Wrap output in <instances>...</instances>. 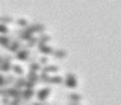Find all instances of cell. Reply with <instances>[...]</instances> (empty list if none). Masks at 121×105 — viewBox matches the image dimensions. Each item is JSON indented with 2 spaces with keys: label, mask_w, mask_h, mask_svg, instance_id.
<instances>
[{
  "label": "cell",
  "mask_w": 121,
  "mask_h": 105,
  "mask_svg": "<svg viewBox=\"0 0 121 105\" xmlns=\"http://www.w3.org/2000/svg\"><path fill=\"white\" fill-rule=\"evenodd\" d=\"M33 95H35V90H33V88H23V90H21V95H20V97H21V100H23V102H26V104H27L29 100L33 97Z\"/></svg>",
  "instance_id": "cell-7"
},
{
  "label": "cell",
  "mask_w": 121,
  "mask_h": 105,
  "mask_svg": "<svg viewBox=\"0 0 121 105\" xmlns=\"http://www.w3.org/2000/svg\"><path fill=\"white\" fill-rule=\"evenodd\" d=\"M29 61H30V64H29V70H30V72H36V73H38V70H41L39 62H38L36 59H32V58H30Z\"/></svg>",
  "instance_id": "cell-18"
},
{
  "label": "cell",
  "mask_w": 121,
  "mask_h": 105,
  "mask_svg": "<svg viewBox=\"0 0 121 105\" xmlns=\"http://www.w3.org/2000/svg\"><path fill=\"white\" fill-rule=\"evenodd\" d=\"M52 55H53L56 59H64V58L67 57V50H65V49H55Z\"/></svg>",
  "instance_id": "cell-17"
},
{
  "label": "cell",
  "mask_w": 121,
  "mask_h": 105,
  "mask_svg": "<svg viewBox=\"0 0 121 105\" xmlns=\"http://www.w3.org/2000/svg\"><path fill=\"white\" fill-rule=\"evenodd\" d=\"M27 29H29L32 33L36 32V33H39V35H41V33H44V31H45V24H43V23H36V21H35V23H30V24L27 26Z\"/></svg>",
  "instance_id": "cell-6"
},
{
  "label": "cell",
  "mask_w": 121,
  "mask_h": 105,
  "mask_svg": "<svg viewBox=\"0 0 121 105\" xmlns=\"http://www.w3.org/2000/svg\"><path fill=\"white\" fill-rule=\"evenodd\" d=\"M21 105H27V104H26V102H23V104H21Z\"/></svg>",
  "instance_id": "cell-33"
},
{
  "label": "cell",
  "mask_w": 121,
  "mask_h": 105,
  "mask_svg": "<svg viewBox=\"0 0 121 105\" xmlns=\"http://www.w3.org/2000/svg\"><path fill=\"white\" fill-rule=\"evenodd\" d=\"M21 97H15V99H11L9 100V105H21Z\"/></svg>",
  "instance_id": "cell-28"
},
{
  "label": "cell",
  "mask_w": 121,
  "mask_h": 105,
  "mask_svg": "<svg viewBox=\"0 0 121 105\" xmlns=\"http://www.w3.org/2000/svg\"><path fill=\"white\" fill-rule=\"evenodd\" d=\"M14 58H17L18 61H29V59H30V52H29V49L26 47V46H23L20 50L15 53Z\"/></svg>",
  "instance_id": "cell-3"
},
{
  "label": "cell",
  "mask_w": 121,
  "mask_h": 105,
  "mask_svg": "<svg viewBox=\"0 0 121 105\" xmlns=\"http://www.w3.org/2000/svg\"><path fill=\"white\" fill-rule=\"evenodd\" d=\"M0 35H9V29H8L6 24L0 23Z\"/></svg>",
  "instance_id": "cell-26"
},
{
  "label": "cell",
  "mask_w": 121,
  "mask_h": 105,
  "mask_svg": "<svg viewBox=\"0 0 121 105\" xmlns=\"http://www.w3.org/2000/svg\"><path fill=\"white\" fill-rule=\"evenodd\" d=\"M11 41H12V38H11L9 35H0V46H2V47L8 49V46H9Z\"/></svg>",
  "instance_id": "cell-19"
},
{
  "label": "cell",
  "mask_w": 121,
  "mask_h": 105,
  "mask_svg": "<svg viewBox=\"0 0 121 105\" xmlns=\"http://www.w3.org/2000/svg\"><path fill=\"white\" fill-rule=\"evenodd\" d=\"M26 79L33 82V84H38V82H39V75H38L36 72H30L29 70V73L26 75Z\"/></svg>",
  "instance_id": "cell-16"
},
{
  "label": "cell",
  "mask_w": 121,
  "mask_h": 105,
  "mask_svg": "<svg viewBox=\"0 0 121 105\" xmlns=\"http://www.w3.org/2000/svg\"><path fill=\"white\" fill-rule=\"evenodd\" d=\"M38 62H39V66H41V67L47 66V64H48V57H41L39 59H38Z\"/></svg>",
  "instance_id": "cell-27"
},
{
  "label": "cell",
  "mask_w": 121,
  "mask_h": 105,
  "mask_svg": "<svg viewBox=\"0 0 121 105\" xmlns=\"http://www.w3.org/2000/svg\"><path fill=\"white\" fill-rule=\"evenodd\" d=\"M41 70H43L44 73H58V70H59V67L58 66H55V64H47V66H44V67H41Z\"/></svg>",
  "instance_id": "cell-13"
},
{
  "label": "cell",
  "mask_w": 121,
  "mask_h": 105,
  "mask_svg": "<svg viewBox=\"0 0 121 105\" xmlns=\"http://www.w3.org/2000/svg\"><path fill=\"white\" fill-rule=\"evenodd\" d=\"M68 102H76V104H80L82 102V95H79V93H68Z\"/></svg>",
  "instance_id": "cell-15"
},
{
  "label": "cell",
  "mask_w": 121,
  "mask_h": 105,
  "mask_svg": "<svg viewBox=\"0 0 121 105\" xmlns=\"http://www.w3.org/2000/svg\"><path fill=\"white\" fill-rule=\"evenodd\" d=\"M38 47V52H39L41 55H44V57H48V55H52L53 53V49L52 46H48V44H43V46H36Z\"/></svg>",
  "instance_id": "cell-10"
},
{
  "label": "cell",
  "mask_w": 121,
  "mask_h": 105,
  "mask_svg": "<svg viewBox=\"0 0 121 105\" xmlns=\"http://www.w3.org/2000/svg\"><path fill=\"white\" fill-rule=\"evenodd\" d=\"M64 84H65L67 88L76 90L77 88V76H76L73 72H68L65 76H64Z\"/></svg>",
  "instance_id": "cell-1"
},
{
  "label": "cell",
  "mask_w": 121,
  "mask_h": 105,
  "mask_svg": "<svg viewBox=\"0 0 121 105\" xmlns=\"http://www.w3.org/2000/svg\"><path fill=\"white\" fill-rule=\"evenodd\" d=\"M68 105H80V104H76V102H68Z\"/></svg>",
  "instance_id": "cell-31"
},
{
  "label": "cell",
  "mask_w": 121,
  "mask_h": 105,
  "mask_svg": "<svg viewBox=\"0 0 121 105\" xmlns=\"http://www.w3.org/2000/svg\"><path fill=\"white\" fill-rule=\"evenodd\" d=\"M11 70H12V73L18 75V76H23V75H24V70H23V67H21L20 64H12Z\"/></svg>",
  "instance_id": "cell-20"
},
{
  "label": "cell",
  "mask_w": 121,
  "mask_h": 105,
  "mask_svg": "<svg viewBox=\"0 0 121 105\" xmlns=\"http://www.w3.org/2000/svg\"><path fill=\"white\" fill-rule=\"evenodd\" d=\"M24 84H26V78L24 76H18V78H15L12 87L17 88V90H23V88H24Z\"/></svg>",
  "instance_id": "cell-12"
},
{
  "label": "cell",
  "mask_w": 121,
  "mask_h": 105,
  "mask_svg": "<svg viewBox=\"0 0 121 105\" xmlns=\"http://www.w3.org/2000/svg\"><path fill=\"white\" fill-rule=\"evenodd\" d=\"M23 47V44H21V41H18V40H12L9 43V46H8V52H11V53H17L18 50Z\"/></svg>",
  "instance_id": "cell-9"
},
{
  "label": "cell",
  "mask_w": 121,
  "mask_h": 105,
  "mask_svg": "<svg viewBox=\"0 0 121 105\" xmlns=\"http://www.w3.org/2000/svg\"><path fill=\"white\" fill-rule=\"evenodd\" d=\"M32 37H33V33L30 32L27 28L17 31V40H18V41H29L30 38H32Z\"/></svg>",
  "instance_id": "cell-4"
},
{
  "label": "cell",
  "mask_w": 121,
  "mask_h": 105,
  "mask_svg": "<svg viewBox=\"0 0 121 105\" xmlns=\"http://www.w3.org/2000/svg\"><path fill=\"white\" fill-rule=\"evenodd\" d=\"M12 21H14V18L9 17V15H2L0 17V23L2 24H9V23H12Z\"/></svg>",
  "instance_id": "cell-23"
},
{
  "label": "cell",
  "mask_w": 121,
  "mask_h": 105,
  "mask_svg": "<svg viewBox=\"0 0 121 105\" xmlns=\"http://www.w3.org/2000/svg\"><path fill=\"white\" fill-rule=\"evenodd\" d=\"M52 105H55V104H52Z\"/></svg>",
  "instance_id": "cell-34"
},
{
  "label": "cell",
  "mask_w": 121,
  "mask_h": 105,
  "mask_svg": "<svg viewBox=\"0 0 121 105\" xmlns=\"http://www.w3.org/2000/svg\"><path fill=\"white\" fill-rule=\"evenodd\" d=\"M32 105H45V104H43V102H33Z\"/></svg>",
  "instance_id": "cell-30"
},
{
  "label": "cell",
  "mask_w": 121,
  "mask_h": 105,
  "mask_svg": "<svg viewBox=\"0 0 121 105\" xmlns=\"http://www.w3.org/2000/svg\"><path fill=\"white\" fill-rule=\"evenodd\" d=\"M11 61H12V57H11V55H5V57H3V61H2V64H0V73L2 72H9L11 67H12Z\"/></svg>",
  "instance_id": "cell-5"
},
{
  "label": "cell",
  "mask_w": 121,
  "mask_h": 105,
  "mask_svg": "<svg viewBox=\"0 0 121 105\" xmlns=\"http://www.w3.org/2000/svg\"><path fill=\"white\" fill-rule=\"evenodd\" d=\"M62 82H64V78L59 76V75L50 76V79H48V84H62Z\"/></svg>",
  "instance_id": "cell-22"
},
{
  "label": "cell",
  "mask_w": 121,
  "mask_h": 105,
  "mask_svg": "<svg viewBox=\"0 0 121 105\" xmlns=\"http://www.w3.org/2000/svg\"><path fill=\"white\" fill-rule=\"evenodd\" d=\"M50 93H52V88H50V87H44V88L38 90V91L35 93V95H36V100H38V102H43V104H44L45 100L48 99Z\"/></svg>",
  "instance_id": "cell-2"
},
{
  "label": "cell",
  "mask_w": 121,
  "mask_h": 105,
  "mask_svg": "<svg viewBox=\"0 0 121 105\" xmlns=\"http://www.w3.org/2000/svg\"><path fill=\"white\" fill-rule=\"evenodd\" d=\"M9 100H11V97H8V96L2 97V104L0 105H9Z\"/></svg>",
  "instance_id": "cell-29"
},
{
  "label": "cell",
  "mask_w": 121,
  "mask_h": 105,
  "mask_svg": "<svg viewBox=\"0 0 121 105\" xmlns=\"http://www.w3.org/2000/svg\"><path fill=\"white\" fill-rule=\"evenodd\" d=\"M15 23H17L18 26H20L21 29H24V28H27V26L30 24L29 21H27V18H24V17H21V18H17V20H15Z\"/></svg>",
  "instance_id": "cell-21"
},
{
  "label": "cell",
  "mask_w": 121,
  "mask_h": 105,
  "mask_svg": "<svg viewBox=\"0 0 121 105\" xmlns=\"http://www.w3.org/2000/svg\"><path fill=\"white\" fill-rule=\"evenodd\" d=\"M52 41V37L47 35V33H41L39 37H38V44L36 46H43V44H48Z\"/></svg>",
  "instance_id": "cell-14"
},
{
  "label": "cell",
  "mask_w": 121,
  "mask_h": 105,
  "mask_svg": "<svg viewBox=\"0 0 121 105\" xmlns=\"http://www.w3.org/2000/svg\"><path fill=\"white\" fill-rule=\"evenodd\" d=\"M14 81H15V76H14V75H8V76H3V75L0 73V88H6V85L14 84Z\"/></svg>",
  "instance_id": "cell-8"
},
{
  "label": "cell",
  "mask_w": 121,
  "mask_h": 105,
  "mask_svg": "<svg viewBox=\"0 0 121 105\" xmlns=\"http://www.w3.org/2000/svg\"><path fill=\"white\" fill-rule=\"evenodd\" d=\"M6 90V96L11 97V99H15V97H20L21 95V90H17L14 87H9V88H5Z\"/></svg>",
  "instance_id": "cell-11"
},
{
  "label": "cell",
  "mask_w": 121,
  "mask_h": 105,
  "mask_svg": "<svg viewBox=\"0 0 121 105\" xmlns=\"http://www.w3.org/2000/svg\"><path fill=\"white\" fill-rule=\"evenodd\" d=\"M3 57H5V55H0V64H2V61H3Z\"/></svg>",
  "instance_id": "cell-32"
},
{
  "label": "cell",
  "mask_w": 121,
  "mask_h": 105,
  "mask_svg": "<svg viewBox=\"0 0 121 105\" xmlns=\"http://www.w3.org/2000/svg\"><path fill=\"white\" fill-rule=\"evenodd\" d=\"M36 44H38V37H35V35H33L32 38H30V40L27 41V44H26V47H27V49H30V47L36 46Z\"/></svg>",
  "instance_id": "cell-25"
},
{
  "label": "cell",
  "mask_w": 121,
  "mask_h": 105,
  "mask_svg": "<svg viewBox=\"0 0 121 105\" xmlns=\"http://www.w3.org/2000/svg\"><path fill=\"white\" fill-rule=\"evenodd\" d=\"M48 79H50V75L41 72L39 73V82H44V84H48Z\"/></svg>",
  "instance_id": "cell-24"
}]
</instances>
